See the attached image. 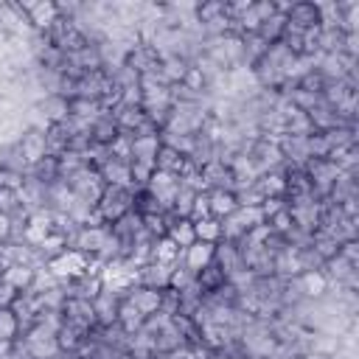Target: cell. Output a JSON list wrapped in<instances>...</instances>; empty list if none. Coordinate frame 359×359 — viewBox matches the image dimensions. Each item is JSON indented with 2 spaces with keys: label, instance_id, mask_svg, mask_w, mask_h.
<instances>
[{
  "label": "cell",
  "instance_id": "1",
  "mask_svg": "<svg viewBox=\"0 0 359 359\" xmlns=\"http://www.w3.org/2000/svg\"><path fill=\"white\" fill-rule=\"evenodd\" d=\"M95 208H98V213H101L104 222H118L123 213L132 210V191L118 188V185H107Z\"/></svg>",
  "mask_w": 359,
  "mask_h": 359
},
{
  "label": "cell",
  "instance_id": "2",
  "mask_svg": "<svg viewBox=\"0 0 359 359\" xmlns=\"http://www.w3.org/2000/svg\"><path fill=\"white\" fill-rule=\"evenodd\" d=\"M17 8L28 17V22H31V28H34V31H50V28H53V22L59 20L56 3H45V0H25V3H20Z\"/></svg>",
  "mask_w": 359,
  "mask_h": 359
},
{
  "label": "cell",
  "instance_id": "3",
  "mask_svg": "<svg viewBox=\"0 0 359 359\" xmlns=\"http://www.w3.org/2000/svg\"><path fill=\"white\" fill-rule=\"evenodd\" d=\"M17 149H20V154H22V160H25L28 168L36 165V163H42V160L48 157L45 132H39V129H25L22 137H20V143H17Z\"/></svg>",
  "mask_w": 359,
  "mask_h": 359
},
{
  "label": "cell",
  "instance_id": "4",
  "mask_svg": "<svg viewBox=\"0 0 359 359\" xmlns=\"http://www.w3.org/2000/svg\"><path fill=\"white\" fill-rule=\"evenodd\" d=\"M118 306H121V300H118V292H112V289H104V286H101L98 297L93 300L95 323H101L104 328L115 325V323H118Z\"/></svg>",
  "mask_w": 359,
  "mask_h": 359
},
{
  "label": "cell",
  "instance_id": "5",
  "mask_svg": "<svg viewBox=\"0 0 359 359\" xmlns=\"http://www.w3.org/2000/svg\"><path fill=\"white\" fill-rule=\"evenodd\" d=\"M126 300L143 314V317H151L154 311H160V300H163V292L160 289H151V286H132Z\"/></svg>",
  "mask_w": 359,
  "mask_h": 359
},
{
  "label": "cell",
  "instance_id": "6",
  "mask_svg": "<svg viewBox=\"0 0 359 359\" xmlns=\"http://www.w3.org/2000/svg\"><path fill=\"white\" fill-rule=\"evenodd\" d=\"M213 255H216V244H208V241H194L188 250H182V258H185V269L191 275L202 272L208 264H213Z\"/></svg>",
  "mask_w": 359,
  "mask_h": 359
},
{
  "label": "cell",
  "instance_id": "7",
  "mask_svg": "<svg viewBox=\"0 0 359 359\" xmlns=\"http://www.w3.org/2000/svg\"><path fill=\"white\" fill-rule=\"evenodd\" d=\"M107 236H109V230L107 227H79L76 230V236H73V250H79V252H90V255H95L98 250H101V244L107 241Z\"/></svg>",
  "mask_w": 359,
  "mask_h": 359
},
{
  "label": "cell",
  "instance_id": "8",
  "mask_svg": "<svg viewBox=\"0 0 359 359\" xmlns=\"http://www.w3.org/2000/svg\"><path fill=\"white\" fill-rule=\"evenodd\" d=\"M137 280L140 286H151V289H168V280H171V264H157V261H149L146 266L137 269Z\"/></svg>",
  "mask_w": 359,
  "mask_h": 359
},
{
  "label": "cell",
  "instance_id": "9",
  "mask_svg": "<svg viewBox=\"0 0 359 359\" xmlns=\"http://www.w3.org/2000/svg\"><path fill=\"white\" fill-rule=\"evenodd\" d=\"M36 107H39V112L45 115V121H48L50 126L65 123V121L70 118V101H67L65 95H45Z\"/></svg>",
  "mask_w": 359,
  "mask_h": 359
},
{
  "label": "cell",
  "instance_id": "10",
  "mask_svg": "<svg viewBox=\"0 0 359 359\" xmlns=\"http://www.w3.org/2000/svg\"><path fill=\"white\" fill-rule=\"evenodd\" d=\"M208 202H210V216L213 219H224V216H230L238 208L236 205V194L227 191V188H213L208 194Z\"/></svg>",
  "mask_w": 359,
  "mask_h": 359
},
{
  "label": "cell",
  "instance_id": "11",
  "mask_svg": "<svg viewBox=\"0 0 359 359\" xmlns=\"http://www.w3.org/2000/svg\"><path fill=\"white\" fill-rule=\"evenodd\" d=\"M165 224H168V238L177 244V247H182V250H188L194 241H196V233H194V222L191 219H165Z\"/></svg>",
  "mask_w": 359,
  "mask_h": 359
},
{
  "label": "cell",
  "instance_id": "12",
  "mask_svg": "<svg viewBox=\"0 0 359 359\" xmlns=\"http://www.w3.org/2000/svg\"><path fill=\"white\" fill-rule=\"evenodd\" d=\"M297 286L306 297H323L328 292V275L320 269H306V272H300Z\"/></svg>",
  "mask_w": 359,
  "mask_h": 359
},
{
  "label": "cell",
  "instance_id": "13",
  "mask_svg": "<svg viewBox=\"0 0 359 359\" xmlns=\"http://www.w3.org/2000/svg\"><path fill=\"white\" fill-rule=\"evenodd\" d=\"M185 70H188V59H180V56H168V59H160V67H157V73H160V81H163L165 87H174V84H180V81H182V76H185Z\"/></svg>",
  "mask_w": 359,
  "mask_h": 359
},
{
  "label": "cell",
  "instance_id": "14",
  "mask_svg": "<svg viewBox=\"0 0 359 359\" xmlns=\"http://www.w3.org/2000/svg\"><path fill=\"white\" fill-rule=\"evenodd\" d=\"M185 157L180 154V151H174L171 146H163L160 143V149H157V154H154V168L157 171H168V174H182V168H185Z\"/></svg>",
  "mask_w": 359,
  "mask_h": 359
},
{
  "label": "cell",
  "instance_id": "15",
  "mask_svg": "<svg viewBox=\"0 0 359 359\" xmlns=\"http://www.w3.org/2000/svg\"><path fill=\"white\" fill-rule=\"evenodd\" d=\"M252 188H255L264 199H269V196H280V194L286 191V177H283L280 171H266V174L255 177Z\"/></svg>",
  "mask_w": 359,
  "mask_h": 359
},
{
  "label": "cell",
  "instance_id": "16",
  "mask_svg": "<svg viewBox=\"0 0 359 359\" xmlns=\"http://www.w3.org/2000/svg\"><path fill=\"white\" fill-rule=\"evenodd\" d=\"M0 280L11 283L17 292H25L34 283V266H28V264H11V266L3 269V278Z\"/></svg>",
  "mask_w": 359,
  "mask_h": 359
},
{
  "label": "cell",
  "instance_id": "17",
  "mask_svg": "<svg viewBox=\"0 0 359 359\" xmlns=\"http://www.w3.org/2000/svg\"><path fill=\"white\" fill-rule=\"evenodd\" d=\"M160 149V137L157 135H146V137H132V160L137 163H149L154 165V154Z\"/></svg>",
  "mask_w": 359,
  "mask_h": 359
},
{
  "label": "cell",
  "instance_id": "18",
  "mask_svg": "<svg viewBox=\"0 0 359 359\" xmlns=\"http://www.w3.org/2000/svg\"><path fill=\"white\" fill-rule=\"evenodd\" d=\"M143 320H146V317H143L129 300H121V306H118V323H115V325H121L123 334L140 331V328H143Z\"/></svg>",
  "mask_w": 359,
  "mask_h": 359
},
{
  "label": "cell",
  "instance_id": "19",
  "mask_svg": "<svg viewBox=\"0 0 359 359\" xmlns=\"http://www.w3.org/2000/svg\"><path fill=\"white\" fill-rule=\"evenodd\" d=\"M177 255H180V247L168 236H160V238L151 241V261H157V264H174Z\"/></svg>",
  "mask_w": 359,
  "mask_h": 359
},
{
  "label": "cell",
  "instance_id": "20",
  "mask_svg": "<svg viewBox=\"0 0 359 359\" xmlns=\"http://www.w3.org/2000/svg\"><path fill=\"white\" fill-rule=\"evenodd\" d=\"M115 137H118V123H115L109 115H101V118L93 123V143L109 146Z\"/></svg>",
  "mask_w": 359,
  "mask_h": 359
},
{
  "label": "cell",
  "instance_id": "21",
  "mask_svg": "<svg viewBox=\"0 0 359 359\" xmlns=\"http://www.w3.org/2000/svg\"><path fill=\"white\" fill-rule=\"evenodd\" d=\"M194 233H196V241H208V244H216L222 238V227H219V219L208 216V219H199L194 222Z\"/></svg>",
  "mask_w": 359,
  "mask_h": 359
},
{
  "label": "cell",
  "instance_id": "22",
  "mask_svg": "<svg viewBox=\"0 0 359 359\" xmlns=\"http://www.w3.org/2000/svg\"><path fill=\"white\" fill-rule=\"evenodd\" d=\"M25 345H28L34 359H56L59 351H62L56 337H42V339H34V342H25Z\"/></svg>",
  "mask_w": 359,
  "mask_h": 359
},
{
  "label": "cell",
  "instance_id": "23",
  "mask_svg": "<svg viewBox=\"0 0 359 359\" xmlns=\"http://www.w3.org/2000/svg\"><path fill=\"white\" fill-rule=\"evenodd\" d=\"M196 275H199V286H202V289H222V286H224V278H227L224 269H222L216 261L208 264V266H205L202 272H196Z\"/></svg>",
  "mask_w": 359,
  "mask_h": 359
},
{
  "label": "cell",
  "instance_id": "24",
  "mask_svg": "<svg viewBox=\"0 0 359 359\" xmlns=\"http://www.w3.org/2000/svg\"><path fill=\"white\" fill-rule=\"evenodd\" d=\"M224 6H227V3H222V0H210V3H196V11H194V17L199 20V25H205V22H213V20L224 17Z\"/></svg>",
  "mask_w": 359,
  "mask_h": 359
},
{
  "label": "cell",
  "instance_id": "25",
  "mask_svg": "<svg viewBox=\"0 0 359 359\" xmlns=\"http://www.w3.org/2000/svg\"><path fill=\"white\" fill-rule=\"evenodd\" d=\"M266 224H269V230H272L275 236H289V233L294 230V222H292L289 208H280L278 213H272V216L266 219Z\"/></svg>",
  "mask_w": 359,
  "mask_h": 359
},
{
  "label": "cell",
  "instance_id": "26",
  "mask_svg": "<svg viewBox=\"0 0 359 359\" xmlns=\"http://www.w3.org/2000/svg\"><path fill=\"white\" fill-rule=\"evenodd\" d=\"M219 227H222V236H224L227 241H236V238H241V236L247 233V227H244V222L238 219V213H236V210H233L230 216L219 219Z\"/></svg>",
  "mask_w": 359,
  "mask_h": 359
},
{
  "label": "cell",
  "instance_id": "27",
  "mask_svg": "<svg viewBox=\"0 0 359 359\" xmlns=\"http://www.w3.org/2000/svg\"><path fill=\"white\" fill-rule=\"evenodd\" d=\"M191 205H194V191L191 188H185V185H180V191H177V196H174V219H188L191 216Z\"/></svg>",
  "mask_w": 359,
  "mask_h": 359
},
{
  "label": "cell",
  "instance_id": "28",
  "mask_svg": "<svg viewBox=\"0 0 359 359\" xmlns=\"http://www.w3.org/2000/svg\"><path fill=\"white\" fill-rule=\"evenodd\" d=\"M81 334H84L81 328H76V325L65 323V325L59 328V334H56V342H59V348H62V351H73V348H79Z\"/></svg>",
  "mask_w": 359,
  "mask_h": 359
},
{
  "label": "cell",
  "instance_id": "29",
  "mask_svg": "<svg viewBox=\"0 0 359 359\" xmlns=\"http://www.w3.org/2000/svg\"><path fill=\"white\" fill-rule=\"evenodd\" d=\"M20 331V323L11 309H0V339H14Z\"/></svg>",
  "mask_w": 359,
  "mask_h": 359
},
{
  "label": "cell",
  "instance_id": "30",
  "mask_svg": "<svg viewBox=\"0 0 359 359\" xmlns=\"http://www.w3.org/2000/svg\"><path fill=\"white\" fill-rule=\"evenodd\" d=\"M182 87H188L191 93H205V76L199 73V67L196 65H188V70H185V76H182V81H180Z\"/></svg>",
  "mask_w": 359,
  "mask_h": 359
},
{
  "label": "cell",
  "instance_id": "31",
  "mask_svg": "<svg viewBox=\"0 0 359 359\" xmlns=\"http://www.w3.org/2000/svg\"><path fill=\"white\" fill-rule=\"evenodd\" d=\"M151 171H154V165L132 160V163H129V177H132V185H135V188H137V185H149V177H151Z\"/></svg>",
  "mask_w": 359,
  "mask_h": 359
},
{
  "label": "cell",
  "instance_id": "32",
  "mask_svg": "<svg viewBox=\"0 0 359 359\" xmlns=\"http://www.w3.org/2000/svg\"><path fill=\"white\" fill-rule=\"evenodd\" d=\"M210 216V202H208V194L205 191H199V194H194V205H191V222H199V219H208Z\"/></svg>",
  "mask_w": 359,
  "mask_h": 359
},
{
  "label": "cell",
  "instance_id": "33",
  "mask_svg": "<svg viewBox=\"0 0 359 359\" xmlns=\"http://www.w3.org/2000/svg\"><path fill=\"white\" fill-rule=\"evenodd\" d=\"M14 210H20V196H17V191H11V188H0V213L11 216Z\"/></svg>",
  "mask_w": 359,
  "mask_h": 359
},
{
  "label": "cell",
  "instance_id": "34",
  "mask_svg": "<svg viewBox=\"0 0 359 359\" xmlns=\"http://www.w3.org/2000/svg\"><path fill=\"white\" fill-rule=\"evenodd\" d=\"M0 188H11V191H20V188H22V174H17V171H8V168H0Z\"/></svg>",
  "mask_w": 359,
  "mask_h": 359
},
{
  "label": "cell",
  "instance_id": "35",
  "mask_svg": "<svg viewBox=\"0 0 359 359\" xmlns=\"http://www.w3.org/2000/svg\"><path fill=\"white\" fill-rule=\"evenodd\" d=\"M17 297H20V292H17V289H14L11 283L0 280V309H11Z\"/></svg>",
  "mask_w": 359,
  "mask_h": 359
},
{
  "label": "cell",
  "instance_id": "36",
  "mask_svg": "<svg viewBox=\"0 0 359 359\" xmlns=\"http://www.w3.org/2000/svg\"><path fill=\"white\" fill-rule=\"evenodd\" d=\"M22 238H25L28 244L39 247V244L48 238V230H42V227H34V224H25V230H22Z\"/></svg>",
  "mask_w": 359,
  "mask_h": 359
},
{
  "label": "cell",
  "instance_id": "37",
  "mask_svg": "<svg viewBox=\"0 0 359 359\" xmlns=\"http://www.w3.org/2000/svg\"><path fill=\"white\" fill-rule=\"evenodd\" d=\"M339 255H342L351 266H356V258H359V247H356V241H353V238L342 241V244H339Z\"/></svg>",
  "mask_w": 359,
  "mask_h": 359
},
{
  "label": "cell",
  "instance_id": "38",
  "mask_svg": "<svg viewBox=\"0 0 359 359\" xmlns=\"http://www.w3.org/2000/svg\"><path fill=\"white\" fill-rule=\"evenodd\" d=\"M252 11H255V17H258L261 22H266V20L275 14V3H272V0H261V3H252Z\"/></svg>",
  "mask_w": 359,
  "mask_h": 359
},
{
  "label": "cell",
  "instance_id": "39",
  "mask_svg": "<svg viewBox=\"0 0 359 359\" xmlns=\"http://www.w3.org/2000/svg\"><path fill=\"white\" fill-rule=\"evenodd\" d=\"M11 236V216L0 213V241H6Z\"/></svg>",
  "mask_w": 359,
  "mask_h": 359
},
{
  "label": "cell",
  "instance_id": "40",
  "mask_svg": "<svg viewBox=\"0 0 359 359\" xmlns=\"http://www.w3.org/2000/svg\"><path fill=\"white\" fill-rule=\"evenodd\" d=\"M292 359H323V356H317V353H297V356H292Z\"/></svg>",
  "mask_w": 359,
  "mask_h": 359
}]
</instances>
